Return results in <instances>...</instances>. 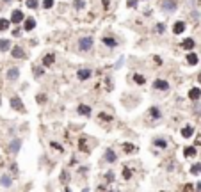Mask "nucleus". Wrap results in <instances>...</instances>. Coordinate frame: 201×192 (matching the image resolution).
<instances>
[{"instance_id": "1", "label": "nucleus", "mask_w": 201, "mask_h": 192, "mask_svg": "<svg viewBox=\"0 0 201 192\" xmlns=\"http://www.w3.org/2000/svg\"><path fill=\"white\" fill-rule=\"evenodd\" d=\"M11 107L18 112H25V107H23V101L20 100V96H13L11 98Z\"/></svg>"}, {"instance_id": "2", "label": "nucleus", "mask_w": 201, "mask_h": 192, "mask_svg": "<svg viewBox=\"0 0 201 192\" xmlns=\"http://www.w3.org/2000/svg\"><path fill=\"white\" fill-rule=\"evenodd\" d=\"M78 46H80V50H84V52H87V50L93 48V38H82L80 41H78Z\"/></svg>"}, {"instance_id": "3", "label": "nucleus", "mask_w": 201, "mask_h": 192, "mask_svg": "<svg viewBox=\"0 0 201 192\" xmlns=\"http://www.w3.org/2000/svg\"><path fill=\"white\" fill-rule=\"evenodd\" d=\"M162 7H164V11L173 13L174 9H176V2H173V0H166V2L162 4Z\"/></svg>"}, {"instance_id": "4", "label": "nucleus", "mask_w": 201, "mask_h": 192, "mask_svg": "<svg viewBox=\"0 0 201 192\" xmlns=\"http://www.w3.org/2000/svg\"><path fill=\"white\" fill-rule=\"evenodd\" d=\"M11 22L13 23H20V22H23V14H22V11H13V14H11Z\"/></svg>"}, {"instance_id": "5", "label": "nucleus", "mask_w": 201, "mask_h": 192, "mask_svg": "<svg viewBox=\"0 0 201 192\" xmlns=\"http://www.w3.org/2000/svg\"><path fill=\"white\" fill-rule=\"evenodd\" d=\"M20 146H22V141H20V139H16V141H13V143L9 144V151H11V153H18Z\"/></svg>"}, {"instance_id": "6", "label": "nucleus", "mask_w": 201, "mask_h": 192, "mask_svg": "<svg viewBox=\"0 0 201 192\" xmlns=\"http://www.w3.org/2000/svg\"><path fill=\"white\" fill-rule=\"evenodd\" d=\"M189 98H190V100H199V98H201V91H199L198 87L190 89V91H189Z\"/></svg>"}, {"instance_id": "7", "label": "nucleus", "mask_w": 201, "mask_h": 192, "mask_svg": "<svg viewBox=\"0 0 201 192\" xmlns=\"http://www.w3.org/2000/svg\"><path fill=\"white\" fill-rule=\"evenodd\" d=\"M18 77H20L18 68H13V70H9V71H7V78H9V80H16Z\"/></svg>"}, {"instance_id": "8", "label": "nucleus", "mask_w": 201, "mask_h": 192, "mask_svg": "<svg viewBox=\"0 0 201 192\" xmlns=\"http://www.w3.org/2000/svg\"><path fill=\"white\" fill-rule=\"evenodd\" d=\"M11 54H13V57H16V59H23V57H25V54H23V50L20 48V46H14Z\"/></svg>"}, {"instance_id": "9", "label": "nucleus", "mask_w": 201, "mask_h": 192, "mask_svg": "<svg viewBox=\"0 0 201 192\" xmlns=\"http://www.w3.org/2000/svg\"><path fill=\"white\" fill-rule=\"evenodd\" d=\"M173 30H174V34H182L185 30V23L183 22H176L174 23V27H173Z\"/></svg>"}, {"instance_id": "10", "label": "nucleus", "mask_w": 201, "mask_h": 192, "mask_svg": "<svg viewBox=\"0 0 201 192\" xmlns=\"http://www.w3.org/2000/svg\"><path fill=\"white\" fill-rule=\"evenodd\" d=\"M34 27H36V20H34V18L25 20V25H23V29H25V30H32Z\"/></svg>"}, {"instance_id": "11", "label": "nucleus", "mask_w": 201, "mask_h": 192, "mask_svg": "<svg viewBox=\"0 0 201 192\" xmlns=\"http://www.w3.org/2000/svg\"><path fill=\"white\" fill-rule=\"evenodd\" d=\"M54 60H55V55L54 54H48L43 59V66H52V64H54Z\"/></svg>"}, {"instance_id": "12", "label": "nucleus", "mask_w": 201, "mask_h": 192, "mask_svg": "<svg viewBox=\"0 0 201 192\" xmlns=\"http://www.w3.org/2000/svg\"><path fill=\"white\" fill-rule=\"evenodd\" d=\"M77 77L80 78V80H87V78L91 77V71L89 70H80V71L77 73Z\"/></svg>"}, {"instance_id": "13", "label": "nucleus", "mask_w": 201, "mask_h": 192, "mask_svg": "<svg viewBox=\"0 0 201 192\" xmlns=\"http://www.w3.org/2000/svg\"><path fill=\"white\" fill-rule=\"evenodd\" d=\"M153 86H155V89H164V91L169 87V84L166 82V80H155V84H153Z\"/></svg>"}, {"instance_id": "14", "label": "nucleus", "mask_w": 201, "mask_h": 192, "mask_svg": "<svg viewBox=\"0 0 201 192\" xmlns=\"http://www.w3.org/2000/svg\"><path fill=\"white\" fill-rule=\"evenodd\" d=\"M187 62H189L190 66H194V64H198V55L190 52V54L187 55Z\"/></svg>"}, {"instance_id": "15", "label": "nucleus", "mask_w": 201, "mask_h": 192, "mask_svg": "<svg viewBox=\"0 0 201 192\" xmlns=\"http://www.w3.org/2000/svg\"><path fill=\"white\" fill-rule=\"evenodd\" d=\"M78 114L89 116V114H91V107H87V105H80V107H78Z\"/></svg>"}, {"instance_id": "16", "label": "nucleus", "mask_w": 201, "mask_h": 192, "mask_svg": "<svg viewBox=\"0 0 201 192\" xmlns=\"http://www.w3.org/2000/svg\"><path fill=\"white\" fill-rule=\"evenodd\" d=\"M9 48H11V41L2 39V41H0V50H2V52H6V50H9Z\"/></svg>"}, {"instance_id": "17", "label": "nucleus", "mask_w": 201, "mask_h": 192, "mask_svg": "<svg viewBox=\"0 0 201 192\" xmlns=\"http://www.w3.org/2000/svg\"><path fill=\"white\" fill-rule=\"evenodd\" d=\"M0 183L4 187H11V176H7V174H4L2 178H0Z\"/></svg>"}, {"instance_id": "18", "label": "nucleus", "mask_w": 201, "mask_h": 192, "mask_svg": "<svg viewBox=\"0 0 201 192\" xmlns=\"http://www.w3.org/2000/svg\"><path fill=\"white\" fill-rule=\"evenodd\" d=\"M192 133H194V130H192V128H190V126H185L183 130H182V135H183L185 139H189L190 135H192Z\"/></svg>"}, {"instance_id": "19", "label": "nucleus", "mask_w": 201, "mask_h": 192, "mask_svg": "<svg viewBox=\"0 0 201 192\" xmlns=\"http://www.w3.org/2000/svg\"><path fill=\"white\" fill-rule=\"evenodd\" d=\"M183 153H185V157H194V155H196V148H194V146H189V148L183 149Z\"/></svg>"}, {"instance_id": "20", "label": "nucleus", "mask_w": 201, "mask_h": 192, "mask_svg": "<svg viewBox=\"0 0 201 192\" xmlns=\"http://www.w3.org/2000/svg\"><path fill=\"white\" fill-rule=\"evenodd\" d=\"M183 48L185 50H192V48H194V41H192V39H185V41H183Z\"/></svg>"}, {"instance_id": "21", "label": "nucleus", "mask_w": 201, "mask_h": 192, "mask_svg": "<svg viewBox=\"0 0 201 192\" xmlns=\"http://www.w3.org/2000/svg\"><path fill=\"white\" fill-rule=\"evenodd\" d=\"M73 6H75V9H86V2L84 0H75Z\"/></svg>"}, {"instance_id": "22", "label": "nucleus", "mask_w": 201, "mask_h": 192, "mask_svg": "<svg viewBox=\"0 0 201 192\" xmlns=\"http://www.w3.org/2000/svg\"><path fill=\"white\" fill-rule=\"evenodd\" d=\"M32 70H34V77H36V78H39L41 75H43V68H41V66H34Z\"/></svg>"}, {"instance_id": "23", "label": "nucleus", "mask_w": 201, "mask_h": 192, "mask_svg": "<svg viewBox=\"0 0 201 192\" xmlns=\"http://www.w3.org/2000/svg\"><path fill=\"white\" fill-rule=\"evenodd\" d=\"M190 173H192V174H199L201 173V164H194L190 167Z\"/></svg>"}, {"instance_id": "24", "label": "nucleus", "mask_w": 201, "mask_h": 192, "mask_svg": "<svg viewBox=\"0 0 201 192\" xmlns=\"http://www.w3.org/2000/svg\"><path fill=\"white\" fill-rule=\"evenodd\" d=\"M105 158L109 160V162H114V160H116V153H114V151H110V149H109V151L105 153Z\"/></svg>"}, {"instance_id": "25", "label": "nucleus", "mask_w": 201, "mask_h": 192, "mask_svg": "<svg viewBox=\"0 0 201 192\" xmlns=\"http://www.w3.org/2000/svg\"><path fill=\"white\" fill-rule=\"evenodd\" d=\"M134 80H135V84H139V86H142V84L146 82V78L142 77V75H135V77H134Z\"/></svg>"}, {"instance_id": "26", "label": "nucleus", "mask_w": 201, "mask_h": 192, "mask_svg": "<svg viewBox=\"0 0 201 192\" xmlns=\"http://www.w3.org/2000/svg\"><path fill=\"white\" fill-rule=\"evenodd\" d=\"M123 148H125L126 153H134V151H135V146H134V144H128V143H126Z\"/></svg>"}, {"instance_id": "27", "label": "nucleus", "mask_w": 201, "mask_h": 192, "mask_svg": "<svg viewBox=\"0 0 201 192\" xmlns=\"http://www.w3.org/2000/svg\"><path fill=\"white\" fill-rule=\"evenodd\" d=\"M7 27H9V22L4 20V18H0V30H6Z\"/></svg>"}, {"instance_id": "28", "label": "nucleus", "mask_w": 201, "mask_h": 192, "mask_svg": "<svg viewBox=\"0 0 201 192\" xmlns=\"http://www.w3.org/2000/svg\"><path fill=\"white\" fill-rule=\"evenodd\" d=\"M52 6H54V0H43V7H45V9H52Z\"/></svg>"}, {"instance_id": "29", "label": "nucleus", "mask_w": 201, "mask_h": 192, "mask_svg": "<svg viewBox=\"0 0 201 192\" xmlns=\"http://www.w3.org/2000/svg\"><path fill=\"white\" fill-rule=\"evenodd\" d=\"M150 112H151L153 117H160V110H158L157 107H151V110H150Z\"/></svg>"}, {"instance_id": "30", "label": "nucleus", "mask_w": 201, "mask_h": 192, "mask_svg": "<svg viewBox=\"0 0 201 192\" xmlns=\"http://www.w3.org/2000/svg\"><path fill=\"white\" fill-rule=\"evenodd\" d=\"M123 176H125V180H130V176H132V171L128 169V167H125V169H123Z\"/></svg>"}, {"instance_id": "31", "label": "nucleus", "mask_w": 201, "mask_h": 192, "mask_svg": "<svg viewBox=\"0 0 201 192\" xmlns=\"http://www.w3.org/2000/svg\"><path fill=\"white\" fill-rule=\"evenodd\" d=\"M103 43H105V44H109V46H116V41H114V39H109V38H105V39H103Z\"/></svg>"}, {"instance_id": "32", "label": "nucleus", "mask_w": 201, "mask_h": 192, "mask_svg": "<svg viewBox=\"0 0 201 192\" xmlns=\"http://www.w3.org/2000/svg\"><path fill=\"white\" fill-rule=\"evenodd\" d=\"M27 6L32 7V9L34 7H38V0H27Z\"/></svg>"}, {"instance_id": "33", "label": "nucleus", "mask_w": 201, "mask_h": 192, "mask_svg": "<svg viewBox=\"0 0 201 192\" xmlns=\"http://www.w3.org/2000/svg\"><path fill=\"white\" fill-rule=\"evenodd\" d=\"M61 181H62V183H66V181H68V173H66V171H62V173H61Z\"/></svg>"}, {"instance_id": "34", "label": "nucleus", "mask_w": 201, "mask_h": 192, "mask_svg": "<svg viewBox=\"0 0 201 192\" xmlns=\"http://www.w3.org/2000/svg\"><path fill=\"white\" fill-rule=\"evenodd\" d=\"M36 100H38V103H43L45 100H46V96H45V94H38V96H36Z\"/></svg>"}, {"instance_id": "35", "label": "nucleus", "mask_w": 201, "mask_h": 192, "mask_svg": "<svg viewBox=\"0 0 201 192\" xmlns=\"http://www.w3.org/2000/svg\"><path fill=\"white\" fill-rule=\"evenodd\" d=\"M107 181H114V173H112V171L107 173Z\"/></svg>"}, {"instance_id": "36", "label": "nucleus", "mask_w": 201, "mask_h": 192, "mask_svg": "<svg viewBox=\"0 0 201 192\" xmlns=\"http://www.w3.org/2000/svg\"><path fill=\"white\" fill-rule=\"evenodd\" d=\"M155 143H157V146H160V148H166V141H162V139H158Z\"/></svg>"}, {"instance_id": "37", "label": "nucleus", "mask_w": 201, "mask_h": 192, "mask_svg": "<svg viewBox=\"0 0 201 192\" xmlns=\"http://www.w3.org/2000/svg\"><path fill=\"white\" fill-rule=\"evenodd\" d=\"M52 148H55L57 151H62V146H61V144H57V143H52Z\"/></svg>"}, {"instance_id": "38", "label": "nucleus", "mask_w": 201, "mask_h": 192, "mask_svg": "<svg viewBox=\"0 0 201 192\" xmlns=\"http://www.w3.org/2000/svg\"><path fill=\"white\" fill-rule=\"evenodd\" d=\"M155 30H158V32H164V25H162V23H158L157 27H155Z\"/></svg>"}, {"instance_id": "39", "label": "nucleus", "mask_w": 201, "mask_h": 192, "mask_svg": "<svg viewBox=\"0 0 201 192\" xmlns=\"http://www.w3.org/2000/svg\"><path fill=\"white\" fill-rule=\"evenodd\" d=\"M128 6H130V7H135L137 6V0H128Z\"/></svg>"}, {"instance_id": "40", "label": "nucleus", "mask_w": 201, "mask_h": 192, "mask_svg": "<svg viewBox=\"0 0 201 192\" xmlns=\"http://www.w3.org/2000/svg\"><path fill=\"white\" fill-rule=\"evenodd\" d=\"M80 148H82V149H86V151H87V146H86V141H84V139L80 141Z\"/></svg>"}, {"instance_id": "41", "label": "nucleus", "mask_w": 201, "mask_h": 192, "mask_svg": "<svg viewBox=\"0 0 201 192\" xmlns=\"http://www.w3.org/2000/svg\"><path fill=\"white\" fill-rule=\"evenodd\" d=\"M196 144H198V146H201V135H199V137H196Z\"/></svg>"}, {"instance_id": "42", "label": "nucleus", "mask_w": 201, "mask_h": 192, "mask_svg": "<svg viewBox=\"0 0 201 192\" xmlns=\"http://www.w3.org/2000/svg\"><path fill=\"white\" fill-rule=\"evenodd\" d=\"M198 80H199V82H201V73H199V75H198Z\"/></svg>"}, {"instance_id": "43", "label": "nucleus", "mask_w": 201, "mask_h": 192, "mask_svg": "<svg viewBox=\"0 0 201 192\" xmlns=\"http://www.w3.org/2000/svg\"><path fill=\"white\" fill-rule=\"evenodd\" d=\"M198 190H201V183H199V185H198Z\"/></svg>"}, {"instance_id": "44", "label": "nucleus", "mask_w": 201, "mask_h": 192, "mask_svg": "<svg viewBox=\"0 0 201 192\" xmlns=\"http://www.w3.org/2000/svg\"><path fill=\"white\" fill-rule=\"evenodd\" d=\"M6 2H9V0H6Z\"/></svg>"}]
</instances>
